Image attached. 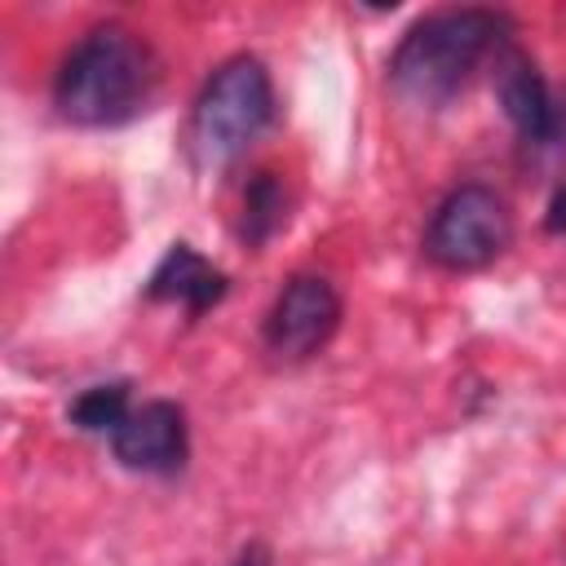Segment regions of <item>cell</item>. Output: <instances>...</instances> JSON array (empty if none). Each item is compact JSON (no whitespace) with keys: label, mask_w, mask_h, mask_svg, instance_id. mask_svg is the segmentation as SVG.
I'll return each mask as SVG.
<instances>
[{"label":"cell","mask_w":566,"mask_h":566,"mask_svg":"<svg viewBox=\"0 0 566 566\" xmlns=\"http://www.w3.org/2000/svg\"><path fill=\"white\" fill-rule=\"evenodd\" d=\"M155 84L159 62L150 44L119 22H102L62 57L53 75V106L80 128H115L146 111Z\"/></svg>","instance_id":"cell-1"},{"label":"cell","mask_w":566,"mask_h":566,"mask_svg":"<svg viewBox=\"0 0 566 566\" xmlns=\"http://www.w3.org/2000/svg\"><path fill=\"white\" fill-rule=\"evenodd\" d=\"M509 44V18L491 9H438L420 18L389 57V84L411 106H447L469 71Z\"/></svg>","instance_id":"cell-2"},{"label":"cell","mask_w":566,"mask_h":566,"mask_svg":"<svg viewBox=\"0 0 566 566\" xmlns=\"http://www.w3.org/2000/svg\"><path fill=\"white\" fill-rule=\"evenodd\" d=\"M270 119H274V84L265 62L252 53L226 57L208 75L190 115V150L199 168L234 164L270 128Z\"/></svg>","instance_id":"cell-3"},{"label":"cell","mask_w":566,"mask_h":566,"mask_svg":"<svg viewBox=\"0 0 566 566\" xmlns=\"http://www.w3.org/2000/svg\"><path fill=\"white\" fill-rule=\"evenodd\" d=\"M509 243H513V212L482 181L455 186L438 203V212L424 230V252L442 270H482Z\"/></svg>","instance_id":"cell-4"},{"label":"cell","mask_w":566,"mask_h":566,"mask_svg":"<svg viewBox=\"0 0 566 566\" xmlns=\"http://www.w3.org/2000/svg\"><path fill=\"white\" fill-rule=\"evenodd\" d=\"M340 327V296L323 274H292L265 314V349L279 363H305Z\"/></svg>","instance_id":"cell-5"},{"label":"cell","mask_w":566,"mask_h":566,"mask_svg":"<svg viewBox=\"0 0 566 566\" xmlns=\"http://www.w3.org/2000/svg\"><path fill=\"white\" fill-rule=\"evenodd\" d=\"M111 451L133 473H177L190 455L186 411L168 398H150L124 416V424L111 433Z\"/></svg>","instance_id":"cell-6"},{"label":"cell","mask_w":566,"mask_h":566,"mask_svg":"<svg viewBox=\"0 0 566 566\" xmlns=\"http://www.w3.org/2000/svg\"><path fill=\"white\" fill-rule=\"evenodd\" d=\"M495 97H500L504 119L513 124V133L526 146H548L557 137L562 115L553 106V93H548L539 66L513 44L495 49Z\"/></svg>","instance_id":"cell-7"},{"label":"cell","mask_w":566,"mask_h":566,"mask_svg":"<svg viewBox=\"0 0 566 566\" xmlns=\"http://www.w3.org/2000/svg\"><path fill=\"white\" fill-rule=\"evenodd\" d=\"M226 292H230V279L208 256H199L190 243H172L146 283L150 301H172V305H186L190 314L212 310Z\"/></svg>","instance_id":"cell-8"},{"label":"cell","mask_w":566,"mask_h":566,"mask_svg":"<svg viewBox=\"0 0 566 566\" xmlns=\"http://www.w3.org/2000/svg\"><path fill=\"white\" fill-rule=\"evenodd\" d=\"M287 221V190L274 172H256L243 190V221H239V234L248 248H261L265 239H274Z\"/></svg>","instance_id":"cell-9"},{"label":"cell","mask_w":566,"mask_h":566,"mask_svg":"<svg viewBox=\"0 0 566 566\" xmlns=\"http://www.w3.org/2000/svg\"><path fill=\"white\" fill-rule=\"evenodd\" d=\"M133 411L128 402V380H111V385H88L75 402H71V424L84 433H115L124 424V416Z\"/></svg>","instance_id":"cell-10"},{"label":"cell","mask_w":566,"mask_h":566,"mask_svg":"<svg viewBox=\"0 0 566 566\" xmlns=\"http://www.w3.org/2000/svg\"><path fill=\"white\" fill-rule=\"evenodd\" d=\"M544 230H548V234H566V186L553 190L548 212H544Z\"/></svg>","instance_id":"cell-11"},{"label":"cell","mask_w":566,"mask_h":566,"mask_svg":"<svg viewBox=\"0 0 566 566\" xmlns=\"http://www.w3.org/2000/svg\"><path fill=\"white\" fill-rule=\"evenodd\" d=\"M230 566H274V557H270V548H265V544H248Z\"/></svg>","instance_id":"cell-12"}]
</instances>
